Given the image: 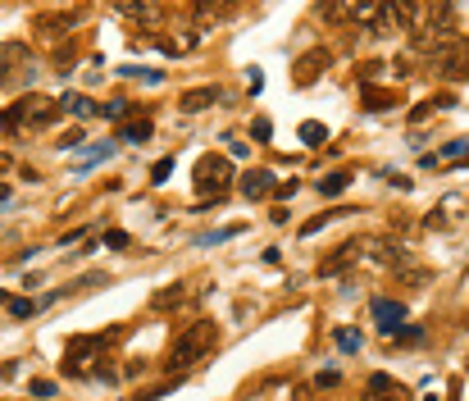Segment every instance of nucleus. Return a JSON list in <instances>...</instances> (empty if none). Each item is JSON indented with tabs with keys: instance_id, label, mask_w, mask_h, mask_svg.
Returning a JSON list of instances; mask_svg holds the SVG:
<instances>
[{
	"instance_id": "obj_1",
	"label": "nucleus",
	"mask_w": 469,
	"mask_h": 401,
	"mask_svg": "<svg viewBox=\"0 0 469 401\" xmlns=\"http://www.w3.org/2000/svg\"><path fill=\"white\" fill-rule=\"evenodd\" d=\"M214 342H219V329H214L210 319H196V324H187V329L178 333L174 351H169V369H191L196 360H205L210 351H214Z\"/></svg>"
},
{
	"instance_id": "obj_2",
	"label": "nucleus",
	"mask_w": 469,
	"mask_h": 401,
	"mask_svg": "<svg viewBox=\"0 0 469 401\" xmlns=\"http://www.w3.org/2000/svg\"><path fill=\"white\" fill-rule=\"evenodd\" d=\"M55 114H60V101L41 96V91H27V96H18L14 105L5 110V128L9 132H27V128H46V123H55Z\"/></svg>"
},
{
	"instance_id": "obj_3",
	"label": "nucleus",
	"mask_w": 469,
	"mask_h": 401,
	"mask_svg": "<svg viewBox=\"0 0 469 401\" xmlns=\"http://www.w3.org/2000/svg\"><path fill=\"white\" fill-rule=\"evenodd\" d=\"M105 333H82V338H69V347H64V360H60V369L64 374H91V360H101V351H105Z\"/></svg>"
},
{
	"instance_id": "obj_4",
	"label": "nucleus",
	"mask_w": 469,
	"mask_h": 401,
	"mask_svg": "<svg viewBox=\"0 0 469 401\" xmlns=\"http://www.w3.org/2000/svg\"><path fill=\"white\" fill-rule=\"evenodd\" d=\"M228 187H233V160L228 155H200L196 160V192L219 200Z\"/></svg>"
},
{
	"instance_id": "obj_5",
	"label": "nucleus",
	"mask_w": 469,
	"mask_h": 401,
	"mask_svg": "<svg viewBox=\"0 0 469 401\" xmlns=\"http://www.w3.org/2000/svg\"><path fill=\"white\" fill-rule=\"evenodd\" d=\"M356 260H360V242H342L328 260H319V279H338V274H347Z\"/></svg>"
},
{
	"instance_id": "obj_6",
	"label": "nucleus",
	"mask_w": 469,
	"mask_h": 401,
	"mask_svg": "<svg viewBox=\"0 0 469 401\" xmlns=\"http://www.w3.org/2000/svg\"><path fill=\"white\" fill-rule=\"evenodd\" d=\"M365 401H410V393H406V388H401L392 374H369Z\"/></svg>"
},
{
	"instance_id": "obj_7",
	"label": "nucleus",
	"mask_w": 469,
	"mask_h": 401,
	"mask_svg": "<svg viewBox=\"0 0 469 401\" xmlns=\"http://www.w3.org/2000/svg\"><path fill=\"white\" fill-rule=\"evenodd\" d=\"M242 196L246 200H264V196H274V187H278V178L269 174V169H251V174H242Z\"/></svg>"
},
{
	"instance_id": "obj_8",
	"label": "nucleus",
	"mask_w": 469,
	"mask_h": 401,
	"mask_svg": "<svg viewBox=\"0 0 469 401\" xmlns=\"http://www.w3.org/2000/svg\"><path fill=\"white\" fill-rule=\"evenodd\" d=\"M369 310H374V319H378L383 333H397L401 324H406V305L392 301V297H374V305H369Z\"/></svg>"
},
{
	"instance_id": "obj_9",
	"label": "nucleus",
	"mask_w": 469,
	"mask_h": 401,
	"mask_svg": "<svg viewBox=\"0 0 469 401\" xmlns=\"http://www.w3.org/2000/svg\"><path fill=\"white\" fill-rule=\"evenodd\" d=\"M214 101H224V91L210 82V87H191V91H183V101H178V110L183 114H200V110H210Z\"/></svg>"
},
{
	"instance_id": "obj_10",
	"label": "nucleus",
	"mask_w": 469,
	"mask_h": 401,
	"mask_svg": "<svg viewBox=\"0 0 469 401\" xmlns=\"http://www.w3.org/2000/svg\"><path fill=\"white\" fill-rule=\"evenodd\" d=\"M319 69H328V51L301 55V60H296V82H301V87H310V82L319 78Z\"/></svg>"
},
{
	"instance_id": "obj_11",
	"label": "nucleus",
	"mask_w": 469,
	"mask_h": 401,
	"mask_svg": "<svg viewBox=\"0 0 469 401\" xmlns=\"http://www.w3.org/2000/svg\"><path fill=\"white\" fill-rule=\"evenodd\" d=\"M78 14H82V9H55V14H41V18H37V32H64V27H69V23H78Z\"/></svg>"
},
{
	"instance_id": "obj_12",
	"label": "nucleus",
	"mask_w": 469,
	"mask_h": 401,
	"mask_svg": "<svg viewBox=\"0 0 469 401\" xmlns=\"http://www.w3.org/2000/svg\"><path fill=\"white\" fill-rule=\"evenodd\" d=\"M60 110L78 114V119H87V114H101V105H96L91 96H82V91H64L60 96Z\"/></svg>"
},
{
	"instance_id": "obj_13",
	"label": "nucleus",
	"mask_w": 469,
	"mask_h": 401,
	"mask_svg": "<svg viewBox=\"0 0 469 401\" xmlns=\"http://www.w3.org/2000/svg\"><path fill=\"white\" fill-rule=\"evenodd\" d=\"M360 105H365V110H392V105H401L397 101V91H383V87H360Z\"/></svg>"
},
{
	"instance_id": "obj_14",
	"label": "nucleus",
	"mask_w": 469,
	"mask_h": 401,
	"mask_svg": "<svg viewBox=\"0 0 469 401\" xmlns=\"http://www.w3.org/2000/svg\"><path fill=\"white\" fill-rule=\"evenodd\" d=\"M183 301H187V283H169L165 292H155L150 305H155V310H174V305H183Z\"/></svg>"
},
{
	"instance_id": "obj_15",
	"label": "nucleus",
	"mask_w": 469,
	"mask_h": 401,
	"mask_svg": "<svg viewBox=\"0 0 469 401\" xmlns=\"http://www.w3.org/2000/svg\"><path fill=\"white\" fill-rule=\"evenodd\" d=\"M374 255H378L383 265H406V260H410V255H406V246H401V242L392 246L387 237H378V242H374Z\"/></svg>"
},
{
	"instance_id": "obj_16",
	"label": "nucleus",
	"mask_w": 469,
	"mask_h": 401,
	"mask_svg": "<svg viewBox=\"0 0 469 401\" xmlns=\"http://www.w3.org/2000/svg\"><path fill=\"white\" fill-rule=\"evenodd\" d=\"M150 137V119H128L119 123V141H146Z\"/></svg>"
},
{
	"instance_id": "obj_17",
	"label": "nucleus",
	"mask_w": 469,
	"mask_h": 401,
	"mask_svg": "<svg viewBox=\"0 0 469 401\" xmlns=\"http://www.w3.org/2000/svg\"><path fill=\"white\" fill-rule=\"evenodd\" d=\"M347 187H351V174H342V169H338V174H323V178H319V196H342Z\"/></svg>"
},
{
	"instance_id": "obj_18",
	"label": "nucleus",
	"mask_w": 469,
	"mask_h": 401,
	"mask_svg": "<svg viewBox=\"0 0 469 401\" xmlns=\"http://www.w3.org/2000/svg\"><path fill=\"white\" fill-rule=\"evenodd\" d=\"M296 132H301V141H305V146H323V141H328V128H323V123H314V119H305Z\"/></svg>"
},
{
	"instance_id": "obj_19",
	"label": "nucleus",
	"mask_w": 469,
	"mask_h": 401,
	"mask_svg": "<svg viewBox=\"0 0 469 401\" xmlns=\"http://www.w3.org/2000/svg\"><path fill=\"white\" fill-rule=\"evenodd\" d=\"M23 46H0V82H9V64H23Z\"/></svg>"
},
{
	"instance_id": "obj_20",
	"label": "nucleus",
	"mask_w": 469,
	"mask_h": 401,
	"mask_svg": "<svg viewBox=\"0 0 469 401\" xmlns=\"http://www.w3.org/2000/svg\"><path fill=\"white\" fill-rule=\"evenodd\" d=\"M333 342H338V351H347V356H356V351H360V333L356 329H338V338H333Z\"/></svg>"
},
{
	"instance_id": "obj_21",
	"label": "nucleus",
	"mask_w": 469,
	"mask_h": 401,
	"mask_svg": "<svg viewBox=\"0 0 469 401\" xmlns=\"http://www.w3.org/2000/svg\"><path fill=\"white\" fill-rule=\"evenodd\" d=\"M242 233V228H219V233H200L196 246H219V242H233V237Z\"/></svg>"
},
{
	"instance_id": "obj_22",
	"label": "nucleus",
	"mask_w": 469,
	"mask_h": 401,
	"mask_svg": "<svg viewBox=\"0 0 469 401\" xmlns=\"http://www.w3.org/2000/svg\"><path fill=\"white\" fill-rule=\"evenodd\" d=\"M114 155V141H105V146H91L87 155H82V165L78 169H91V165H101V160H110Z\"/></svg>"
},
{
	"instance_id": "obj_23",
	"label": "nucleus",
	"mask_w": 469,
	"mask_h": 401,
	"mask_svg": "<svg viewBox=\"0 0 469 401\" xmlns=\"http://www.w3.org/2000/svg\"><path fill=\"white\" fill-rule=\"evenodd\" d=\"M37 310H41L37 301H23V297H18V301H9V314H14V319H32Z\"/></svg>"
},
{
	"instance_id": "obj_24",
	"label": "nucleus",
	"mask_w": 469,
	"mask_h": 401,
	"mask_svg": "<svg viewBox=\"0 0 469 401\" xmlns=\"http://www.w3.org/2000/svg\"><path fill=\"white\" fill-rule=\"evenodd\" d=\"M387 338H397V342H419V338H424V329H419V324H401V329L387 333Z\"/></svg>"
},
{
	"instance_id": "obj_25",
	"label": "nucleus",
	"mask_w": 469,
	"mask_h": 401,
	"mask_svg": "<svg viewBox=\"0 0 469 401\" xmlns=\"http://www.w3.org/2000/svg\"><path fill=\"white\" fill-rule=\"evenodd\" d=\"M105 246H110V251H123V246H132V237L123 233V228H110V233H105Z\"/></svg>"
},
{
	"instance_id": "obj_26",
	"label": "nucleus",
	"mask_w": 469,
	"mask_h": 401,
	"mask_svg": "<svg viewBox=\"0 0 469 401\" xmlns=\"http://www.w3.org/2000/svg\"><path fill=\"white\" fill-rule=\"evenodd\" d=\"M169 174H174V160H155V169H150V183H169Z\"/></svg>"
},
{
	"instance_id": "obj_27",
	"label": "nucleus",
	"mask_w": 469,
	"mask_h": 401,
	"mask_svg": "<svg viewBox=\"0 0 469 401\" xmlns=\"http://www.w3.org/2000/svg\"><path fill=\"white\" fill-rule=\"evenodd\" d=\"M383 69H387V64H378V60H374V64H365V69H360V78H365V87H374V82L383 78Z\"/></svg>"
},
{
	"instance_id": "obj_28",
	"label": "nucleus",
	"mask_w": 469,
	"mask_h": 401,
	"mask_svg": "<svg viewBox=\"0 0 469 401\" xmlns=\"http://www.w3.org/2000/svg\"><path fill=\"white\" fill-rule=\"evenodd\" d=\"M101 114H105V119H123V114H128V101H110V105H101Z\"/></svg>"
},
{
	"instance_id": "obj_29",
	"label": "nucleus",
	"mask_w": 469,
	"mask_h": 401,
	"mask_svg": "<svg viewBox=\"0 0 469 401\" xmlns=\"http://www.w3.org/2000/svg\"><path fill=\"white\" fill-rule=\"evenodd\" d=\"M465 151H469V137H456V141H446L442 155H446V160H456V155H465Z\"/></svg>"
},
{
	"instance_id": "obj_30",
	"label": "nucleus",
	"mask_w": 469,
	"mask_h": 401,
	"mask_svg": "<svg viewBox=\"0 0 469 401\" xmlns=\"http://www.w3.org/2000/svg\"><path fill=\"white\" fill-rule=\"evenodd\" d=\"M32 397H55V383L51 378H32Z\"/></svg>"
},
{
	"instance_id": "obj_31",
	"label": "nucleus",
	"mask_w": 469,
	"mask_h": 401,
	"mask_svg": "<svg viewBox=\"0 0 469 401\" xmlns=\"http://www.w3.org/2000/svg\"><path fill=\"white\" fill-rule=\"evenodd\" d=\"M251 132H255L260 141H269V137H274V123H269V119H255V128H251Z\"/></svg>"
},
{
	"instance_id": "obj_32",
	"label": "nucleus",
	"mask_w": 469,
	"mask_h": 401,
	"mask_svg": "<svg viewBox=\"0 0 469 401\" xmlns=\"http://www.w3.org/2000/svg\"><path fill=\"white\" fill-rule=\"evenodd\" d=\"M246 151H251V146H246V141H237V137H228V155H237V160H242V155H246Z\"/></svg>"
},
{
	"instance_id": "obj_33",
	"label": "nucleus",
	"mask_w": 469,
	"mask_h": 401,
	"mask_svg": "<svg viewBox=\"0 0 469 401\" xmlns=\"http://www.w3.org/2000/svg\"><path fill=\"white\" fill-rule=\"evenodd\" d=\"M60 146H64V151H73V146H82V132H64V137H60Z\"/></svg>"
},
{
	"instance_id": "obj_34",
	"label": "nucleus",
	"mask_w": 469,
	"mask_h": 401,
	"mask_svg": "<svg viewBox=\"0 0 469 401\" xmlns=\"http://www.w3.org/2000/svg\"><path fill=\"white\" fill-rule=\"evenodd\" d=\"M292 192H296V178H287V183H278V187H274V196H283V200L292 196Z\"/></svg>"
},
{
	"instance_id": "obj_35",
	"label": "nucleus",
	"mask_w": 469,
	"mask_h": 401,
	"mask_svg": "<svg viewBox=\"0 0 469 401\" xmlns=\"http://www.w3.org/2000/svg\"><path fill=\"white\" fill-rule=\"evenodd\" d=\"M18 374V360H9V365H0V383H5V378H14Z\"/></svg>"
},
{
	"instance_id": "obj_36",
	"label": "nucleus",
	"mask_w": 469,
	"mask_h": 401,
	"mask_svg": "<svg viewBox=\"0 0 469 401\" xmlns=\"http://www.w3.org/2000/svg\"><path fill=\"white\" fill-rule=\"evenodd\" d=\"M5 200H9V187H5V183H0V205H5Z\"/></svg>"
},
{
	"instance_id": "obj_37",
	"label": "nucleus",
	"mask_w": 469,
	"mask_h": 401,
	"mask_svg": "<svg viewBox=\"0 0 469 401\" xmlns=\"http://www.w3.org/2000/svg\"><path fill=\"white\" fill-rule=\"evenodd\" d=\"M5 169H9V160H5V155H0V174H5Z\"/></svg>"
},
{
	"instance_id": "obj_38",
	"label": "nucleus",
	"mask_w": 469,
	"mask_h": 401,
	"mask_svg": "<svg viewBox=\"0 0 469 401\" xmlns=\"http://www.w3.org/2000/svg\"><path fill=\"white\" fill-rule=\"evenodd\" d=\"M0 305H9V297H5V292H0Z\"/></svg>"
}]
</instances>
